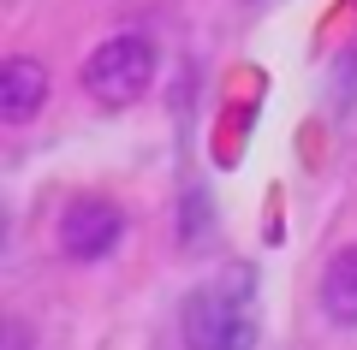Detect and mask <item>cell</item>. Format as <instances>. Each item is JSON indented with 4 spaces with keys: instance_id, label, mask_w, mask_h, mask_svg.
Returning <instances> with one entry per match:
<instances>
[{
    "instance_id": "obj_5",
    "label": "cell",
    "mask_w": 357,
    "mask_h": 350,
    "mask_svg": "<svg viewBox=\"0 0 357 350\" xmlns=\"http://www.w3.org/2000/svg\"><path fill=\"white\" fill-rule=\"evenodd\" d=\"M316 303L333 326H357V244H345L328 267H321V285H316Z\"/></svg>"
},
{
    "instance_id": "obj_2",
    "label": "cell",
    "mask_w": 357,
    "mask_h": 350,
    "mask_svg": "<svg viewBox=\"0 0 357 350\" xmlns=\"http://www.w3.org/2000/svg\"><path fill=\"white\" fill-rule=\"evenodd\" d=\"M178 326H185V344L191 350H250L256 344L250 309H238L220 291H191L185 309H178Z\"/></svg>"
},
{
    "instance_id": "obj_4",
    "label": "cell",
    "mask_w": 357,
    "mask_h": 350,
    "mask_svg": "<svg viewBox=\"0 0 357 350\" xmlns=\"http://www.w3.org/2000/svg\"><path fill=\"white\" fill-rule=\"evenodd\" d=\"M48 107V65L36 54H13L0 65V119L6 125H30Z\"/></svg>"
},
{
    "instance_id": "obj_1",
    "label": "cell",
    "mask_w": 357,
    "mask_h": 350,
    "mask_svg": "<svg viewBox=\"0 0 357 350\" xmlns=\"http://www.w3.org/2000/svg\"><path fill=\"white\" fill-rule=\"evenodd\" d=\"M155 65H161L155 42L126 30V36L102 42V48L84 60V89H89V101H96V107H131V101L149 95Z\"/></svg>"
},
{
    "instance_id": "obj_3",
    "label": "cell",
    "mask_w": 357,
    "mask_h": 350,
    "mask_svg": "<svg viewBox=\"0 0 357 350\" xmlns=\"http://www.w3.org/2000/svg\"><path fill=\"white\" fill-rule=\"evenodd\" d=\"M126 238V214L114 196H72L60 214V250L72 262H107Z\"/></svg>"
},
{
    "instance_id": "obj_6",
    "label": "cell",
    "mask_w": 357,
    "mask_h": 350,
    "mask_svg": "<svg viewBox=\"0 0 357 350\" xmlns=\"http://www.w3.org/2000/svg\"><path fill=\"white\" fill-rule=\"evenodd\" d=\"M6 350H30V333H24V321H6Z\"/></svg>"
}]
</instances>
